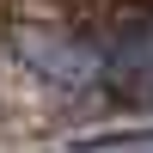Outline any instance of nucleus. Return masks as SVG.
<instances>
[{
    "mask_svg": "<svg viewBox=\"0 0 153 153\" xmlns=\"http://www.w3.org/2000/svg\"><path fill=\"white\" fill-rule=\"evenodd\" d=\"M12 43H19V61H25V68H37L43 80H55V86H92L98 68H104V55H98L92 43H80L74 31H55V25H19Z\"/></svg>",
    "mask_w": 153,
    "mask_h": 153,
    "instance_id": "nucleus-2",
    "label": "nucleus"
},
{
    "mask_svg": "<svg viewBox=\"0 0 153 153\" xmlns=\"http://www.w3.org/2000/svg\"><path fill=\"white\" fill-rule=\"evenodd\" d=\"M98 55H104L98 80H104L117 98H129V104H153V12H129V19H117Z\"/></svg>",
    "mask_w": 153,
    "mask_h": 153,
    "instance_id": "nucleus-1",
    "label": "nucleus"
}]
</instances>
